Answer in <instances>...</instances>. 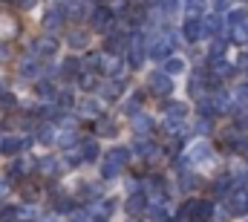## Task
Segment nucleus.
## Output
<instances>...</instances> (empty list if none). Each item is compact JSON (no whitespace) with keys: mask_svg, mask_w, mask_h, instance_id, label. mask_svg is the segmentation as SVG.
<instances>
[{"mask_svg":"<svg viewBox=\"0 0 248 222\" xmlns=\"http://www.w3.org/2000/svg\"><path fill=\"white\" fill-rule=\"evenodd\" d=\"M190 156H193V159H196V162H205V159H208V156H211V150H208V147H205V144H196V147H193V150H190Z\"/></svg>","mask_w":248,"mask_h":222,"instance_id":"obj_2","label":"nucleus"},{"mask_svg":"<svg viewBox=\"0 0 248 222\" xmlns=\"http://www.w3.org/2000/svg\"><path fill=\"white\" fill-rule=\"evenodd\" d=\"M153 90H156V93H168V90H170V81H168L165 75H153Z\"/></svg>","mask_w":248,"mask_h":222,"instance_id":"obj_1","label":"nucleus"},{"mask_svg":"<svg viewBox=\"0 0 248 222\" xmlns=\"http://www.w3.org/2000/svg\"><path fill=\"white\" fill-rule=\"evenodd\" d=\"M139 208H141V196H133L130 199V211H139Z\"/></svg>","mask_w":248,"mask_h":222,"instance_id":"obj_8","label":"nucleus"},{"mask_svg":"<svg viewBox=\"0 0 248 222\" xmlns=\"http://www.w3.org/2000/svg\"><path fill=\"white\" fill-rule=\"evenodd\" d=\"M17 139H9V142H3V153H17Z\"/></svg>","mask_w":248,"mask_h":222,"instance_id":"obj_5","label":"nucleus"},{"mask_svg":"<svg viewBox=\"0 0 248 222\" xmlns=\"http://www.w3.org/2000/svg\"><path fill=\"white\" fill-rule=\"evenodd\" d=\"M147 217L153 222H165V208H159V205H153L150 211H147Z\"/></svg>","mask_w":248,"mask_h":222,"instance_id":"obj_3","label":"nucleus"},{"mask_svg":"<svg viewBox=\"0 0 248 222\" xmlns=\"http://www.w3.org/2000/svg\"><path fill=\"white\" fill-rule=\"evenodd\" d=\"M185 69V63L179 61V58H173V61H168V72H182Z\"/></svg>","mask_w":248,"mask_h":222,"instance_id":"obj_4","label":"nucleus"},{"mask_svg":"<svg viewBox=\"0 0 248 222\" xmlns=\"http://www.w3.org/2000/svg\"><path fill=\"white\" fill-rule=\"evenodd\" d=\"M168 115H173V118H182V115H185V107H182V104H173V107H168Z\"/></svg>","mask_w":248,"mask_h":222,"instance_id":"obj_6","label":"nucleus"},{"mask_svg":"<svg viewBox=\"0 0 248 222\" xmlns=\"http://www.w3.org/2000/svg\"><path fill=\"white\" fill-rule=\"evenodd\" d=\"M15 214H17L15 208H6V211H0V222H12V220H15Z\"/></svg>","mask_w":248,"mask_h":222,"instance_id":"obj_7","label":"nucleus"}]
</instances>
